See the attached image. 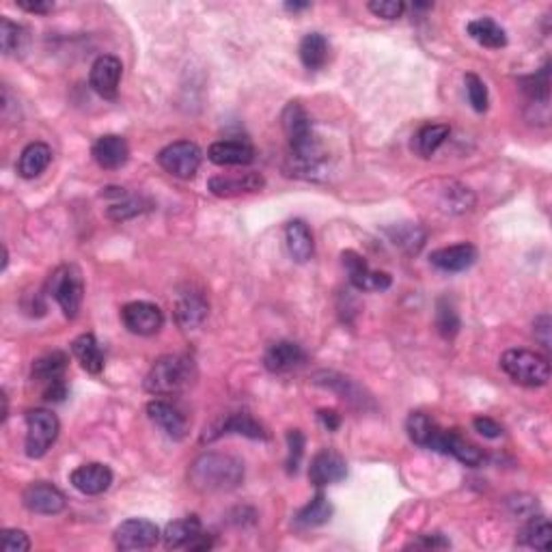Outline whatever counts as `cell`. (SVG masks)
<instances>
[{
	"label": "cell",
	"instance_id": "20",
	"mask_svg": "<svg viewBox=\"0 0 552 552\" xmlns=\"http://www.w3.org/2000/svg\"><path fill=\"white\" fill-rule=\"evenodd\" d=\"M207 311H210V305H207L206 296H203V292H197L195 287H188L186 292L177 296L175 320L186 330L201 326L203 320L207 317Z\"/></svg>",
	"mask_w": 552,
	"mask_h": 552
},
{
	"label": "cell",
	"instance_id": "8",
	"mask_svg": "<svg viewBox=\"0 0 552 552\" xmlns=\"http://www.w3.org/2000/svg\"><path fill=\"white\" fill-rule=\"evenodd\" d=\"M160 529L156 522L145 518H132L121 522L114 529V544L119 550H149L160 541Z\"/></svg>",
	"mask_w": 552,
	"mask_h": 552
},
{
	"label": "cell",
	"instance_id": "27",
	"mask_svg": "<svg viewBox=\"0 0 552 552\" xmlns=\"http://www.w3.org/2000/svg\"><path fill=\"white\" fill-rule=\"evenodd\" d=\"M52 162V149L46 143H31V145L24 147L22 156L18 162V173L24 179H35L42 175L43 171Z\"/></svg>",
	"mask_w": 552,
	"mask_h": 552
},
{
	"label": "cell",
	"instance_id": "45",
	"mask_svg": "<svg viewBox=\"0 0 552 552\" xmlns=\"http://www.w3.org/2000/svg\"><path fill=\"white\" fill-rule=\"evenodd\" d=\"M369 12L382 19H397L404 16L406 4L401 0H374L369 3Z\"/></svg>",
	"mask_w": 552,
	"mask_h": 552
},
{
	"label": "cell",
	"instance_id": "14",
	"mask_svg": "<svg viewBox=\"0 0 552 552\" xmlns=\"http://www.w3.org/2000/svg\"><path fill=\"white\" fill-rule=\"evenodd\" d=\"M22 501L24 507L33 514L54 516L66 509V494L57 486L46 484V481H35V484L27 486Z\"/></svg>",
	"mask_w": 552,
	"mask_h": 552
},
{
	"label": "cell",
	"instance_id": "37",
	"mask_svg": "<svg viewBox=\"0 0 552 552\" xmlns=\"http://www.w3.org/2000/svg\"><path fill=\"white\" fill-rule=\"evenodd\" d=\"M406 430H408V436H410V440L415 442V445L427 449L431 436H434L436 430H439V423L431 419V416H427L425 412H412L406 421Z\"/></svg>",
	"mask_w": 552,
	"mask_h": 552
},
{
	"label": "cell",
	"instance_id": "39",
	"mask_svg": "<svg viewBox=\"0 0 552 552\" xmlns=\"http://www.w3.org/2000/svg\"><path fill=\"white\" fill-rule=\"evenodd\" d=\"M106 190L119 198L117 203H113L108 207V218H113V221H128V218L138 216V214L145 210V203L141 198L126 195L123 188H106Z\"/></svg>",
	"mask_w": 552,
	"mask_h": 552
},
{
	"label": "cell",
	"instance_id": "12",
	"mask_svg": "<svg viewBox=\"0 0 552 552\" xmlns=\"http://www.w3.org/2000/svg\"><path fill=\"white\" fill-rule=\"evenodd\" d=\"M225 434H242L246 439L253 440H266L268 434L263 430L261 423H257L253 419L248 412H233V415H227L225 419L212 423L210 427H206V434H203V442H212Z\"/></svg>",
	"mask_w": 552,
	"mask_h": 552
},
{
	"label": "cell",
	"instance_id": "22",
	"mask_svg": "<svg viewBox=\"0 0 552 552\" xmlns=\"http://www.w3.org/2000/svg\"><path fill=\"white\" fill-rule=\"evenodd\" d=\"M93 160L97 162V167L106 168V171H114V168H121L123 164L130 158V147H128L126 138L117 136V134H104L96 141V145L91 149Z\"/></svg>",
	"mask_w": 552,
	"mask_h": 552
},
{
	"label": "cell",
	"instance_id": "24",
	"mask_svg": "<svg viewBox=\"0 0 552 552\" xmlns=\"http://www.w3.org/2000/svg\"><path fill=\"white\" fill-rule=\"evenodd\" d=\"M207 158L218 167H246L255 160V149L246 141H216L207 149Z\"/></svg>",
	"mask_w": 552,
	"mask_h": 552
},
{
	"label": "cell",
	"instance_id": "31",
	"mask_svg": "<svg viewBox=\"0 0 552 552\" xmlns=\"http://www.w3.org/2000/svg\"><path fill=\"white\" fill-rule=\"evenodd\" d=\"M67 369V354L63 352H50V354L37 358L33 362V380L42 382L43 386L61 382Z\"/></svg>",
	"mask_w": 552,
	"mask_h": 552
},
{
	"label": "cell",
	"instance_id": "10",
	"mask_svg": "<svg viewBox=\"0 0 552 552\" xmlns=\"http://www.w3.org/2000/svg\"><path fill=\"white\" fill-rule=\"evenodd\" d=\"M343 266L347 270V278L358 292H385L391 287V275L386 272H376L367 266V261L354 251L341 253Z\"/></svg>",
	"mask_w": 552,
	"mask_h": 552
},
{
	"label": "cell",
	"instance_id": "7",
	"mask_svg": "<svg viewBox=\"0 0 552 552\" xmlns=\"http://www.w3.org/2000/svg\"><path fill=\"white\" fill-rule=\"evenodd\" d=\"M201 149L197 143L177 141L171 143L158 153V164L168 173V175L179 179H192L201 167Z\"/></svg>",
	"mask_w": 552,
	"mask_h": 552
},
{
	"label": "cell",
	"instance_id": "18",
	"mask_svg": "<svg viewBox=\"0 0 552 552\" xmlns=\"http://www.w3.org/2000/svg\"><path fill=\"white\" fill-rule=\"evenodd\" d=\"M347 477V464L346 460L335 451H320L311 460L309 466V479L313 486L324 487L330 484H339Z\"/></svg>",
	"mask_w": 552,
	"mask_h": 552
},
{
	"label": "cell",
	"instance_id": "34",
	"mask_svg": "<svg viewBox=\"0 0 552 552\" xmlns=\"http://www.w3.org/2000/svg\"><path fill=\"white\" fill-rule=\"evenodd\" d=\"M300 61L311 72H317L328 61V42L322 33H309L300 42Z\"/></svg>",
	"mask_w": 552,
	"mask_h": 552
},
{
	"label": "cell",
	"instance_id": "2",
	"mask_svg": "<svg viewBox=\"0 0 552 552\" xmlns=\"http://www.w3.org/2000/svg\"><path fill=\"white\" fill-rule=\"evenodd\" d=\"M188 477L198 492H229L244 481V464L229 454H203L192 462Z\"/></svg>",
	"mask_w": 552,
	"mask_h": 552
},
{
	"label": "cell",
	"instance_id": "30",
	"mask_svg": "<svg viewBox=\"0 0 552 552\" xmlns=\"http://www.w3.org/2000/svg\"><path fill=\"white\" fill-rule=\"evenodd\" d=\"M72 352H74V356L78 358V362H81L84 371H89V374H93V376L102 374V369H104L102 347H99L97 339L91 335V332H84V335L78 337V339L72 343Z\"/></svg>",
	"mask_w": 552,
	"mask_h": 552
},
{
	"label": "cell",
	"instance_id": "6",
	"mask_svg": "<svg viewBox=\"0 0 552 552\" xmlns=\"http://www.w3.org/2000/svg\"><path fill=\"white\" fill-rule=\"evenodd\" d=\"M61 431L57 415L46 408H35L27 412V455L37 460L48 454Z\"/></svg>",
	"mask_w": 552,
	"mask_h": 552
},
{
	"label": "cell",
	"instance_id": "25",
	"mask_svg": "<svg viewBox=\"0 0 552 552\" xmlns=\"http://www.w3.org/2000/svg\"><path fill=\"white\" fill-rule=\"evenodd\" d=\"M201 533H203L201 520H198L197 516H188V518L175 520V522H171V525H167V529H164V533H162V540L168 550H177V548L190 550V546L195 544V540Z\"/></svg>",
	"mask_w": 552,
	"mask_h": 552
},
{
	"label": "cell",
	"instance_id": "48",
	"mask_svg": "<svg viewBox=\"0 0 552 552\" xmlns=\"http://www.w3.org/2000/svg\"><path fill=\"white\" fill-rule=\"evenodd\" d=\"M533 332H535V339L541 343V346L546 347V350H550V315H540L537 320L533 322Z\"/></svg>",
	"mask_w": 552,
	"mask_h": 552
},
{
	"label": "cell",
	"instance_id": "4",
	"mask_svg": "<svg viewBox=\"0 0 552 552\" xmlns=\"http://www.w3.org/2000/svg\"><path fill=\"white\" fill-rule=\"evenodd\" d=\"M501 369L505 371L516 385L522 386H544L550 380L548 358L531 350H507L501 356Z\"/></svg>",
	"mask_w": 552,
	"mask_h": 552
},
{
	"label": "cell",
	"instance_id": "32",
	"mask_svg": "<svg viewBox=\"0 0 552 552\" xmlns=\"http://www.w3.org/2000/svg\"><path fill=\"white\" fill-rule=\"evenodd\" d=\"M332 511H335L332 509V503L320 492L309 505H305L296 516H293V525H296L298 529H315V526L326 525V522L332 518Z\"/></svg>",
	"mask_w": 552,
	"mask_h": 552
},
{
	"label": "cell",
	"instance_id": "47",
	"mask_svg": "<svg viewBox=\"0 0 552 552\" xmlns=\"http://www.w3.org/2000/svg\"><path fill=\"white\" fill-rule=\"evenodd\" d=\"M472 427H475L481 436H486V439H499V436L503 434L501 423L490 419V416H477V419L472 421Z\"/></svg>",
	"mask_w": 552,
	"mask_h": 552
},
{
	"label": "cell",
	"instance_id": "9",
	"mask_svg": "<svg viewBox=\"0 0 552 552\" xmlns=\"http://www.w3.org/2000/svg\"><path fill=\"white\" fill-rule=\"evenodd\" d=\"M121 322L132 335L152 337L164 326V313L153 302H130L121 309Z\"/></svg>",
	"mask_w": 552,
	"mask_h": 552
},
{
	"label": "cell",
	"instance_id": "42",
	"mask_svg": "<svg viewBox=\"0 0 552 552\" xmlns=\"http://www.w3.org/2000/svg\"><path fill=\"white\" fill-rule=\"evenodd\" d=\"M464 82H466V96H469L470 106L475 108L477 113H486L487 111V104H490L486 82L481 81V78L477 76V74H466Z\"/></svg>",
	"mask_w": 552,
	"mask_h": 552
},
{
	"label": "cell",
	"instance_id": "1",
	"mask_svg": "<svg viewBox=\"0 0 552 552\" xmlns=\"http://www.w3.org/2000/svg\"><path fill=\"white\" fill-rule=\"evenodd\" d=\"M283 130L290 143L292 171L302 177H317L324 167V152L313 132L311 117L298 102H290L283 111Z\"/></svg>",
	"mask_w": 552,
	"mask_h": 552
},
{
	"label": "cell",
	"instance_id": "35",
	"mask_svg": "<svg viewBox=\"0 0 552 552\" xmlns=\"http://www.w3.org/2000/svg\"><path fill=\"white\" fill-rule=\"evenodd\" d=\"M386 233H389L391 242L395 244V246L410 253V255L419 253L423 244H425V231H423L419 225H415V222H401V225L389 227Z\"/></svg>",
	"mask_w": 552,
	"mask_h": 552
},
{
	"label": "cell",
	"instance_id": "46",
	"mask_svg": "<svg viewBox=\"0 0 552 552\" xmlns=\"http://www.w3.org/2000/svg\"><path fill=\"white\" fill-rule=\"evenodd\" d=\"M451 541L447 540L445 535L440 533H425L416 537L412 544H408V548H423V550H442V548H449Z\"/></svg>",
	"mask_w": 552,
	"mask_h": 552
},
{
	"label": "cell",
	"instance_id": "43",
	"mask_svg": "<svg viewBox=\"0 0 552 552\" xmlns=\"http://www.w3.org/2000/svg\"><path fill=\"white\" fill-rule=\"evenodd\" d=\"M302 455H305V434L300 430L287 431V472H296L300 466Z\"/></svg>",
	"mask_w": 552,
	"mask_h": 552
},
{
	"label": "cell",
	"instance_id": "36",
	"mask_svg": "<svg viewBox=\"0 0 552 552\" xmlns=\"http://www.w3.org/2000/svg\"><path fill=\"white\" fill-rule=\"evenodd\" d=\"M472 206H475V197H472V192L469 190V188L455 182L445 183L442 195H440L442 210L449 214H464V212H469Z\"/></svg>",
	"mask_w": 552,
	"mask_h": 552
},
{
	"label": "cell",
	"instance_id": "33",
	"mask_svg": "<svg viewBox=\"0 0 552 552\" xmlns=\"http://www.w3.org/2000/svg\"><path fill=\"white\" fill-rule=\"evenodd\" d=\"M550 537H552L550 520L546 518V516H531L529 522L522 526L518 544L546 552L550 550Z\"/></svg>",
	"mask_w": 552,
	"mask_h": 552
},
{
	"label": "cell",
	"instance_id": "26",
	"mask_svg": "<svg viewBox=\"0 0 552 552\" xmlns=\"http://www.w3.org/2000/svg\"><path fill=\"white\" fill-rule=\"evenodd\" d=\"M285 242L287 251H290L292 260L298 263H307L313 257L315 244H313V236L307 227L305 221H292L285 227Z\"/></svg>",
	"mask_w": 552,
	"mask_h": 552
},
{
	"label": "cell",
	"instance_id": "28",
	"mask_svg": "<svg viewBox=\"0 0 552 552\" xmlns=\"http://www.w3.org/2000/svg\"><path fill=\"white\" fill-rule=\"evenodd\" d=\"M449 134L451 128L447 123H427L412 138V152L423 160H427L439 152V147L449 138Z\"/></svg>",
	"mask_w": 552,
	"mask_h": 552
},
{
	"label": "cell",
	"instance_id": "3",
	"mask_svg": "<svg viewBox=\"0 0 552 552\" xmlns=\"http://www.w3.org/2000/svg\"><path fill=\"white\" fill-rule=\"evenodd\" d=\"M197 380V367L190 356L168 354L158 358L145 377V391L152 395L171 397L188 391Z\"/></svg>",
	"mask_w": 552,
	"mask_h": 552
},
{
	"label": "cell",
	"instance_id": "38",
	"mask_svg": "<svg viewBox=\"0 0 552 552\" xmlns=\"http://www.w3.org/2000/svg\"><path fill=\"white\" fill-rule=\"evenodd\" d=\"M28 42L27 28L19 27V24L12 22L9 18L0 19V48H3L4 57H12V54L22 52L24 46Z\"/></svg>",
	"mask_w": 552,
	"mask_h": 552
},
{
	"label": "cell",
	"instance_id": "50",
	"mask_svg": "<svg viewBox=\"0 0 552 552\" xmlns=\"http://www.w3.org/2000/svg\"><path fill=\"white\" fill-rule=\"evenodd\" d=\"M317 416H320V421L324 423V427L328 431H335L337 427L341 425V416L337 415L335 410H320V415Z\"/></svg>",
	"mask_w": 552,
	"mask_h": 552
},
{
	"label": "cell",
	"instance_id": "16",
	"mask_svg": "<svg viewBox=\"0 0 552 552\" xmlns=\"http://www.w3.org/2000/svg\"><path fill=\"white\" fill-rule=\"evenodd\" d=\"M266 186V179L260 173H237V175H218L207 182V190L214 197H240L248 192H257Z\"/></svg>",
	"mask_w": 552,
	"mask_h": 552
},
{
	"label": "cell",
	"instance_id": "5",
	"mask_svg": "<svg viewBox=\"0 0 552 552\" xmlns=\"http://www.w3.org/2000/svg\"><path fill=\"white\" fill-rule=\"evenodd\" d=\"M46 292L58 302L66 317H78L84 298V281L76 266H61L52 272L46 283Z\"/></svg>",
	"mask_w": 552,
	"mask_h": 552
},
{
	"label": "cell",
	"instance_id": "23",
	"mask_svg": "<svg viewBox=\"0 0 552 552\" xmlns=\"http://www.w3.org/2000/svg\"><path fill=\"white\" fill-rule=\"evenodd\" d=\"M431 266L439 268L442 272H464L469 270L472 263L477 261V248L469 242L454 244V246L440 248L430 255Z\"/></svg>",
	"mask_w": 552,
	"mask_h": 552
},
{
	"label": "cell",
	"instance_id": "49",
	"mask_svg": "<svg viewBox=\"0 0 552 552\" xmlns=\"http://www.w3.org/2000/svg\"><path fill=\"white\" fill-rule=\"evenodd\" d=\"M18 7L24 9V12L28 13H39V16H43V13H50L54 9L52 3H28V0H18Z\"/></svg>",
	"mask_w": 552,
	"mask_h": 552
},
{
	"label": "cell",
	"instance_id": "15",
	"mask_svg": "<svg viewBox=\"0 0 552 552\" xmlns=\"http://www.w3.org/2000/svg\"><path fill=\"white\" fill-rule=\"evenodd\" d=\"M149 419L173 440H182L188 434V419L175 404L167 400H153L147 404Z\"/></svg>",
	"mask_w": 552,
	"mask_h": 552
},
{
	"label": "cell",
	"instance_id": "13",
	"mask_svg": "<svg viewBox=\"0 0 552 552\" xmlns=\"http://www.w3.org/2000/svg\"><path fill=\"white\" fill-rule=\"evenodd\" d=\"M123 76V63L113 54H104L91 66L89 82L91 89L104 99H114L119 93V82Z\"/></svg>",
	"mask_w": 552,
	"mask_h": 552
},
{
	"label": "cell",
	"instance_id": "11",
	"mask_svg": "<svg viewBox=\"0 0 552 552\" xmlns=\"http://www.w3.org/2000/svg\"><path fill=\"white\" fill-rule=\"evenodd\" d=\"M427 449L439 451V454H445V455H454L457 462H462V464H466V466H472V469L484 462V454H481V449H477L472 442L462 439V436L455 434V431H447V430H442V427H439L436 434L431 436Z\"/></svg>",
	"mask_w": 552,
	"mask_h": 552
},
{
	"label": "cell",
	"instance_id": "41",
	"mask_svg": "<svg viewBox=\"0 0 552 552\" xmlns=\"http://www.w3.org/2000/svg\"><path fill=\"white\" fill-rule=\"evenodd\" d=\"M548 69L550 66L546 63L544 67L540 69V72L535 74V76H529L522 81V84H525V93L529 96L531 99H535V102H548V87H550V78H548Z\"/></svg>",
	"mask_w": 552,
	"mask_h": 552
},
{
	"label": "cell",
	"instance_id": "51",
	"mask_svg": "<svg viewBox=\"0 0 552 552\" xmlns=\"http://www.w3.org/2000/svg\"><path fill=\"white\" fill-rule=\"evenodd\" d=\"M309 7H311L309 3H287V4H285L287 12H293V13H296V12H305V9H309Z\"/></svg>",
	"mask_w": 552,
	"mask_h": 552
},
{
	"label": "cell",
	"instance_id": "29",
	"mask_svg": "<svg viewBox=\"0 0 552 552\" xmlns=\"http://www.w3.org/2000/svg\"><path fill=\"white\" fill-rule=\"evenodd\" d=\"M466 33L475 39L479 46L499 50L507 46V33L499 22L492 18H479L466 24Z\"/></svg>",
	"mask_w": 552,
	"mask_h": 552
},
{
	"label": "cell",
	"instance_id": "21",
	"mask_svg": "<svg viewBox=\"0 0 552 552\" xmlns=\"http://www.w3.org/2000/svg\"><path fill=\"white\" fill-rule=\"evenodd\" d=\"M313 382H315L317 386L335 391L341 400H346L347 404L354 408H362V410H365L367 404H371V397L365 395V391L347 376L335 374V371H320V374H315V377H313Z\"/></svg>",
	"mask_w": 552,
	"mask_h": 552
},
{
	"label": "cell",
	"instance_id": "44",
	"mask_svg": "<svg viewBox=\"0 0 552 552\" xmlns=\"http://www.w3.org/2000/svg\"><path fill=\"white\" fill-rule=\"evenodd\" d=\"M0 548L4 552H27L31 550V540L19 529L0 531Z\"/></svg>",
	"mask_w": 552,
	"mask_h": 552
},
{
	"label": "cell",
	"instance_id": "19",
	"mask_svg": "<svg viewBox=\"0 0 552 552\" xmlns=\"http://www.w3.org/2000/svg\"><path fill=\"white\" fill-rule=\"evenodd\" d=\"M307 354L298 343L293 341H276L263 354V365L272 374H287V371L298 369L305 365Z\"/></svg>",
	"mask_w": 552,
	"mask_h": 552
},
{
	"label": "cell",
	"instance_id": "17",
	"mask_svg": "<svg viewBox=\"0 0 552 552\" xmlns=\"http://www.w3.org/2000/svg\"><path fill=\"white\" fill-rule=\"evenodd\" d=\"M69 481L78 492L87 496L104 494L113 484V470L106 464L99 462H91V464L78 466L76 470L69 475Z\"/></svg>",
	"mask_w": 552,
	"mask_h": 552
},
{
	"label": "cell",
	"instance_id": "40",
	"mask_svg": "<svg viewBox=\"0 0 552 552\" xmlns=\"http://www.w3.org/2000/svg\"><path fill=\"white\" fill-rule=\"evenodd\" d=\"M436 328L445 339H454L460 330V315L449 298H440L436 305Z\"/></svg>",
	"mask_w": 552,
	"mask_h": 552
}]
</instances>
